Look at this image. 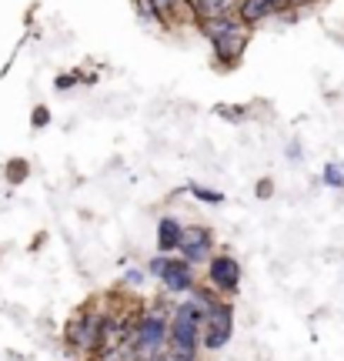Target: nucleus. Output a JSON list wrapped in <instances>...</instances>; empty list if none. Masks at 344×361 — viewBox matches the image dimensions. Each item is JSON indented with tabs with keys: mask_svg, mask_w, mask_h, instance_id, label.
<instances>
[{
	"mask_svg": "<svg viewBox=\"0 0 344 361\" xmlns=\"http://www.w3.org/2000/svg\"><path fill=\"white\" fill-rule=\"evenodd\" d=\"M164 345H167V318H164V311L157 308L137 318L134 335H130L124 351H128L130 361H157L164 355Z\"/></svg>",
	"mask_w": 344,
	"mask_h": 361,
	"instance_id": "f257e3e1",
	"label": "nucleus"
},
{
	"mask_svg": "<svg viewBox=\"0 0 344 361\" xmlns=\"http://www.w3.org/2000/svg\"><path fill=\"white\" fill-rule=\"evenodd\" d=\"M201 318H204V305L197 298L180 301L178 308H174V318L167 322V341H171V348L197 355V348H201Z\"/></svg>",
	"mask_w": 344,
	"mask_h": 361,
	"instance_id": "f03ea898",
	"label": "nucleus"
},
{
	"mask_svg": "<svg viewBox=\"0 0 344 361\" xmlns=\"http://www.w3.org/2000/svg\"><path fill=\"white\" fill-rule=\"evenodd\" d=\"M234 338V305L224 298H214L211 305H204V318H201V348L221 351L228 348V341Z\"/></svg>",
	"mask_w": 344,
	"mask_h": 361,
	"instance_id": "7ed1b4c3",
	"label": "nucleus"
},
{
	"mask_svg": "<svg viewBox=\"0 0 344 361\" xmlns=\"http://www.w3.org/2000/svg\"><path fill=\"white\" fill-rule=\"evenodd\" d=\"M241 284V264L234 255H214L207 261V288H214L217 295H234Z\"/></svg>",
	"mask_w": 344,
	"mask_h": 361,
	"instance_id": "20e7f679",
	"label": "nucleus"
},
{
	"mask_svg": "<svg viewBox=\"0 0 344 361\" xmlns=\"http://www.w3.org/2000/svg\"><path fill=\"white\" fill-rule=\"evenodd\" d=\"M211 247H214V231H211V228H204V224H184V228H180L178 251L188 264H194V261H207Z\"/></svg>",
	"mask_w": 344,
	"mask_h": 361,
	"instance_id": "39448f33",
	"label": "nucleus"
},
{
	"mask_svg": "<svg viewBox=\"0 0 344 361\" xmlns=\"http://www.w3.org/2000/svg\"><path fill=\"white\" fill-rule=\"evenodd\" d=\"M244 44H247V34H244V27L241 24H234L231 20L221 34H217L214 40H211V47H214V54H217V61L224 67H231L238 57H241V51H244Z\"/></svg>",
	"mask_w": 344,
	"mask_h": 361,
	"instance_id": "423d86ee",
	"label": "nucleus"
},
{
	"mask_svg": "<svg viewBox=\"0 0 344 361\" xmlns=\"http://www.w3.org/2000/svg\"><path fill=\"white\" fill-rule=\"evenodd\" d=\"M157 281L164 284V291H171V295H191L194 291V271H191V264L184 258H167V268H164V274L157 278Z\"/></svg>",
	"mask_w": 344,
	"mask_h": 361,
	"instance_id": "0eeeda50",
	"label": "nucleus"
},
{
	"mask_svg": "<svg viewBox=\"0 0 344 361\" xmlns=\"http://www.w3.org/2000/svg\"><path fill=\"white\" fill-rule=\"evenodd\" d=\"M238 0H188V7L197 13V20H228Z\"/></svg>",
	"mask_w": 344,
	"mask_h": 361,
	"instance_id": "6e6552de",
	"label": "nucleus"
},
{
	"mask_svg": "<svg viewBox=\"0 0 344 361\" xmlns=\"http://www.w3.org/2000/svg\"><path fill=\"white\" fill-rule=\"evenodd\" d=\"M271 13H278L271 0H238V20H241V27L261 24V20H268Z\"/></svg>",
	"mask_w": 344,
	"mask_h": 361,
	"instance_id": "1a4fd4ad",
	"label": "nucleus"
},
{
	"mask_svg": "<svg viewBox=\"0 0 344 361\" xmlns=\"http://www.w3.org/2000/svg\"><path fill=\"white\" fill-rule=\"evenodd\" d=\"M180 224L178 218H161L157 221V251L161 255H167V251H178L180 245Z\"/></svg>",
	"mask_w": 344,
	"mask_h": 361,
	"instance_id": "9d476101",
	"label": "nucleus"
},
{
	"mask_svg": "<svg viewBox=\"0 0 344 361\" xmlns=\"http://www.w3.org/2000/svg\"><path fill=\"white\" fill-rule=\"evenodd\" d=\"M147 11L154 13V20H171L178 11V0H147Z\"/></svg>",
	"mask_w": 344,
	"mask_h": 361,
	"instance_id": "9b49d317",
	"label": "nucleus"
},
{
	"mask_svg": "<svg viewBox=\"0 0 344 361\" xmlns=\"http://www.w3.org/2000/svg\"><path fill=\"white\" fill-rule=\"evenodd\" d=\"M27 171H30V164H27L24 157H13V161H7V180H11V184H20V180L27 178Z\"/></svg>",
	"mask_w": 344,
	"mask_h": 361,
	"instance_id": "f8f14e48",
	"label": "nucleus"
},
{
	"mask_svg": "<svg viewBox=\"0 0 344 361\" xmlns=\"http://www.w3.org/2000/svg\"><path fill=\"white\" fill-rule=\"evenodd\" d=\"M324 184L328 188H344V164H328L324 168Z\"/></svg>",
	"mask_w": 344,
	"mask_h": 361,
	"instance_id": "ddd939ff",
	"label": "nucleus"
},
{
	"mask_svg": "<svg viewBox=\"0 0 344 361\" xmlns=\"http://www.w3.org/2000/svg\"><path fill=\"white\" fill-rule=\"evenodd\" d=\"M214 114H221L224 121H244V114H247V107H231V104H217Z\"/></svg>",
	"mask_w": 344,
	"mask_h": 361,
	"instance_id": "4468645a",
	"label": "nucleus"
},
{
	"mask_svg": "<svg viewBox=\"0 0 344 361\" xmlns=\"http://www.w3.org/2000/svg\"><path fill=\"white\" fill-rule=\"evenodd\" d=\"M191 191L197 194L201 201H207V204H221V201H224V194H221V191H211V188H197V184H194Z\"/></svg>",
	"mask_w": 344,
	"mask_h": 361,
	"instance_id": "2eb2a0df",
	"label": "nucleus"
},
{
	"mask_svg": "<svg viewBox=\"0 0 344 361\" xmlns=\"http://www.w3.org/2000/svg\"><path fill=\"white\" fill-rule=\"evenodd\" d=\"M157 361H197V355H191V351H178V348H164V355Z\"/></svg>",
	"mask_w": 344,
	"mask_h": 361,
	"instance_id": "dca6fc26",
	"label": "nucleus"
},
{
	"mask_svg": "<svg viewBox=\"0 0 344 361\" xmlns=\"http://www.w3.org/2000/svg\"><path fill=\"white\" fill-rule=\"evenodd\" d=\"M164 268H167V255H157V258H151V264H147V274H151V278H161Z\"/></svg>",
	"mask_w": 344,
	"mask_h": 361,
	"instance_id": "f3484780",
	"label": "nucleus"
},
{
	"mask_svg": "<svg viewBox=\"0 0 344 361\" xmlns=\"http://www.w3.org/2000/svg\"><path fill=\"white\" fill-rule=\"evenodd\" d=\"M254 194L261 197V201H268L271 194H274V180H271V178H261V180H257V188H254Z\"/></svg>",
	"mask_w": 344,
	"mask_h": 361,
	"instance_id": "a211bd4d",
	"label": "nucleus"
},
{
	"mask_svg": "<svg viewBox=\"0 0 344 361\" xmlns=\"http://www.w3.org/2000/svg\"><path fill=\"white\" fill-rule=\"evenodd\" d=\"M47 121H51V111H47V107H34V117H30V124H34V128H44Z\"/></svg>",
	"mask_w": 344,
	"mask_h": 361,
	"instance_id": "6ab92c4d",
	"label": "nucleus"
},
{
	"mask_svg": "<svg viewBox=\"0 0 344 361\" xmlns=\"http://www.w3.org/2000/svg\"><path fill=\"white\" fill-rule=\"evenodd\" d=\"M144 281H147V278H144V271H137V268H130L128 274H124V284H130V288H140Z\"/></svg>",
	"mask_w": 344,
	"mask_h": 361,
	"instance_id": "aec40b11",
	"label": "nucleus"
},
{
	"mask_svg": "<svg viewBox=\"0 0 344 361\" xmlns=\"http://www.w3.org/2000/svg\"><path fill=\"white\" fill-rule=\"evenodd\" d=\"M294 4H307V0H294Z\"/></svg>",
	"mask_w": 344,
	"mask_h": 361,
	"instance_id": "412c9836",
	"label": "nucleus"
}]
</instances>
